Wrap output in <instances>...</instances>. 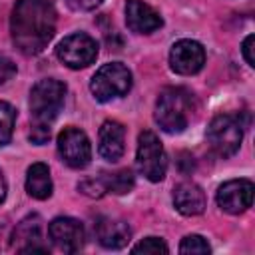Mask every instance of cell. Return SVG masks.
Segmentation results:
<instances>
[{
	"instance_id": "1",
	"label": "cell",
	"mask_w": 255,
	"mask_h": 255,
	"mask_svg": "<svg viewBox=\"0 0 255 255\" xmlns=\"http://www.w3.org/2000/svg\"><path fill=\"white\" fill-rule=\"evenodd\" d=\"M54 32L56 8L52 0H16L10 18V34L22 54L34 56L44 52Z\"/></svg>"
},
{
	"instance_id": "2",
	"label": "cell",
	"mask_w": 255,
	"mask_h": 255,
	"mask_svg": "<svg viewBox=\"0 0 255 255\" xmlns=\"http://www.w3.org/2000/svg\"><path fill=\"white\" fill-rule=\"evenodd\" d=\"M66 98V86L60 80L46 78L34 84L30 92V118H32V131L30 139L38 145L48 141L50 126L58 118Z\"/></svg>"
},
{
	"instance_id": "3",
	"label": "cell",
	"mask_w": 255,
	"mask_h": 255,
	"mask_svg": "<svg viewBox=\"0 0 255 255\" xmlns=\"http://www.w3.org/2000/svg\"><path fill=\"white\" fill-rule=\"evenodd\" d=\"M155 122L165 133H181L191 118V98L181 88H165L155 102Z\"/></svg>"
},
{
	"instance_id": "4",
	"label": "cell",
	"mask_w": 255,
	"mask_h": 255,
	"mask_svg": "<svg viewBox=\"0 0 255 255\" xmlns=\"http://www.w3.org/2000/svg\"><path fill=\"white\" fill-rule=\"evenodd\" d=\"M131 88V72L122 62L104 64L92 78L90 90L98 102H110L122 98Z\"/></svg>"
},
{
	"instance_id": "5",
	"label": "cell",
	"mask_w": 255,
	"mask_h": 255,
	"mask_svg": "<svg viewBox=\"0 0 255 255\" xmlns=\"http://www.w3.org/2000/svg\"><path fill=\"white\" fill-rule=\"evenodd\" d=\"M241 139H243V124L239 116L221 114L211 120L207 128V141L217 155L221 157L233 155L239 149Z\"/></svg>"
},
{
	"instance_id": "6",
	"label": "cell",
	"mask_w": 255,
	"mask_h": 255,
	"mask_svg": "<svg viewBox=\"0 0 255 255\" xmlns=\"http://www.w3.org/2000/svg\"><path fill=\"white\" fill-rule=\"evenodd\" d=\"M135 163L139 173L149 179V181H161L167 171V155L165 149L159 141V137L145 129L137 137V153H135Z\"/></svg>"
},
{
	"instance_id": "7",
	"label": "cell",
	"mask_w": 255,
	"mask_h": 255,
	"mask_svg": "<svg viewBox=\"0 0 255 255\" xmlns=\"http://www.w3.org/2000/svg\"><path fill=\"white\" fill-rule=\"evenodd\" d=\"M56 56L64 66L80 70L94 64V60L98 58V42L84 32H76L66 36L56 46Z\"/></svg>"
},
{
	"instance_id": "8",
	"label": "cell",
	"mask_w": 255,
	"mask_h": 255,
	"mask_svg": "<svg viewBox=\"0 0 255 255\" xmlns=\"http://www.w3.org/2000/svg\"><path fill=\"white\" fill-rule=\"evenodd\" d=\"M58 153L74 169H82L92 159V143L80 128H64L58 135Z\"/></svg>"
},
{
	"instance_id": "9",
	"label": "cell",
	"mask_w": 255,
	"mask_h": 255,
	"mask_svg": "<svg viewBox=\"0 0 255 255\" xmlns=\"http://www.w3.org/2000/svg\"><path fill=\"white\" fill-rule=\"evenodd\" d=\"M253 191H255V187L249 179H231V181H225L223 185H219L215 199L223 211H227L231 215H239L251 207Z\"/></svg>"
},
{
	"instance_id": "10",
	"label": "cell",
	"mask_w": 255,
	"mask_h": 255,
	"mask_svg": "<svg viewBox=\"0 0 255 255\" xmlns=\"http://www.w3.org/2000/svg\"><path fill=\"white\" fill-rule=\"evenodd\" d=\"M48 235L52 243L64 253H78L84 247L86 231L84 225L74 217H56L48 225Z\"/></svg>"
},
{
	"instance_id": "11",
	"label": "cell",
	"mask_w": 255,
	"mask_h": 255,
	"mask_svg": "<svg viewBox=\"0 0 255 255\" xmlns=\"http://www.w3.org/2000/svg\"><path fill=\"white\" fill-rule=\"evenodd\" d=\"M205 64V50L195 40H179L171 46L169 52V66L173 72L181 76L197 74Z\"/></svg>"
},
{
	"instance_id": "12",
	"label": "cell",
	"mask_w": 255,
	"mask_h": 255,
	"mask_svg": "<svg viewBox=\"0 0 255 255\" xmlns=\"http://www.w3.org/2000/svg\"><path fill=\"white\" fill-rule=\"evenodd\" d=\"M126 151V129L120 122L108 120L102 124L100 133H98V153L110 161L116 163L118 159H122Z\"/></svg>"
},
{
	"instance_id": "13",
	"label": "cell",
	"mask_w": 255,
	"mask_h": 255,
	"mask_svg": "<svg viewBox=\"0 0 255 255\" xmlns=\"http://www.w3.org/2000/svg\"><path fill=\"white\" fill-rule=\"evenodd\" d=\"M126 24L135 34H151L163 26V20L143 0H128L126 2Z\"/></svg>"
},
{
	"instance_id": "14",
	"label": "cell",
	"mask_w": 255,
	"mask_h": 255,
	"mask_svg": "<svg viewBox=\"0 0 255 255\" xmlns=\"http://www.w3.org/2000/svg\"><path fill=\"white\" fill-rule=\"evenodd\" d=\"M94 233L100 245H104L106 249H122L131 239L129 225L122 219H112V217H100L94 223Z\"/></svg>"
},
{
	"instance_id": "15",
	"label": "cell",
	"mask_w": 255,
	"mask_h": 255,
	"mask_svg": "<svg viewBox=\"0 0 255 255\" xmlns=\"http://www.w3.org/2000/svg\"><path fill=\"white\" fill-rule=\"evenodd\" d=\"M173 205L181 215H199L205 211V193L199 185L183 181L173 189Z\"/></svg>"
},
{
	"instance_id": "16",
	"label": "cell",
	"mask_w": 255,
	"mask_h": 255,
	"mask_svg": "<svg viewBox=\"0 0 255 255\" xmlns=\"http://www.w3.org/2000/svg\"><path fill=\"white\" fill-rule=\"evenodd\" d=\"M40 231H42V225H40L38 215H28L26 219H22L14 231V239L26 241V245H22L18 251L20 253H46L48 249L40 243V239H42Z\"/></svg>"
},
{
	"instance_id": "17",
	"label": "cell",
	"mask_w": 255,
	"mask_h": 255,
	"mask_svg": "<svg viewBox=\"0 0 255 255\" xmlns=\"http://www.w3.org/2000/svg\"><path fill=\"white\" fill-rule=\"evenodd\" d=\"M26 191L34 199H48L52 195V177L46 163H32L26 171Z\"/></svg>"
},
{
	"instance_id": "18",
	"label": "cell",
	"mask_w": 255,
	"mask_h": 255,
	"mask_svg": "<svg viewBox=\"0 0 255 255\" xmlns=\"http://www.w3.org/2000/svg\"><path fill=\"white\" fill-rule=\"evenodd\" d=\"M104 179V185H106V191H112L116 195H124V193H129L133 189V173L129 169H120L116 173H108L102 177Z\"/></svg>"
},
{
	"instance_id": "19",
	"label": "cell",
	"mask_w": 255,
	"mask_h": 255,
	"mask_svg": "<svg viewBox=\"0 0 255 255\" xmlns=\"http://www.w3.org/2000/svg\"><path fill=\"white\" fill-rule=\"evenodd\" d=\"M14 124H16V110L8 102L0 100V147L10 141Z\"/></svg>"
},
{
	"instance_id": "20",
	"label": "cell",
	"mask_w": 255,
	"mask_h": 255,
	"mask_svg": "<svg viewBox=\"0 0 255 255\" xmlns=\"http://www.w3.org/2000/svg\"><path fill=\"white\" fill-rule=\"evenodd\" d=\"M167 251H169V247L165 245V241L161 237H145L137 245L131 247V253H143V255H159V253H167Z\"/></svg>"
},
{
	"instance_id": "21",
	"label": "cell",
	"mask_w": 255,
	"mask_h": 255,
	"mask_svg": "<svg viewBox=\"0 0 255 255\" xmlns=\"http://www.w3.org/2000/svg\"><path fill=\"white\" fill-rule=\"evenodd\" d=\"M209 251H211V247L201 235H185L181 239V245H179V253H183V255H191V253L205 255Z\"/></svg>"
},
{
	"instance_id": "22",
	"label": "cell",
	"mask_w": 255,
	"mask_h": 255,
	"mask_svg": "<svg viewBox=\"0 0 255 255\" xmlns=\"http://www.w3.org/2000/svg\"><path fill=\"white\" fill-rule=\"evenodd\" d=\"M78 189L90 197H102L106 193V185H104V179H84L82 183H78Z\"/></svg>"
},
{
	"instance_id": "23",
	"label": "cell",
	"mask_w": 255,
	"mask_h": 255,
	"mask_svg": "<svg viewBox=\"0 0 255 255\" xmlns=\"http://www.w3.org/2000/svg\"><path fill=\"white\" fill-rule=\"evenodd\" d=\"M104 0H66V4L76 12H90L96 10Z\"/></svg>"
},
{
	"instance_id": "24",
	"label": "cell",
	"mask_w": 255,
	"mask_h": 255,
	"mask_svg": "<svg viewBox=\"0 0 255 255\" xmlns=\"http://www.w3.org/2000/svg\"><path fill=\"white\" fill-rule=\"evenodd\" d=\"M14 74H16V64L12 60L0 56V86L6 84Z\"/></svg>"
},
{
	"instance_id": "25",
	"label": "cell",
	"mask_w": 255,
	"mask_h": 255,
	"mask_svg": "<svg viewBox=\"0 0 255 255\" xmlns=\"http://www.w3.org/2000/svg\"><path fill=\"white\" fill-rule=\"evenodd\" d=\"M253 42H255V36H253V34H249V36L243 40V44H241L243 58H245V62H247L251 68L255 66V58H253Z\"/></svg>"
},
{
	"instance_id": "26",
	"label": "cell",
	"mask_w": 255,
	"mask_h": 255,
	"mask_svg": "<svg viewBox=\"0 0 255 255\" xmlns=\"http://www.w3.org/2000/svg\"><path fill=\"white\" fill-rule=\"evenodd\" d=\"M4 197H6V179H4V175L0 171V203L4 201Z\"/></svg>"
}]
</instances>
